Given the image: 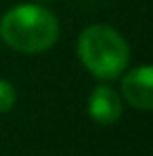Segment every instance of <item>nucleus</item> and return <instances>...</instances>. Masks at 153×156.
<instances>
[{
    "mask_svg": "<svg viewBox=\"0 0 153 156\" xmlns=\"http://www.w3.org/2000/svg\"><path fill=\"white\" fill-rule=\"evenodd\" d=\"M36 2H46V0H36Z\"/></svg>",
    "mask_w": 153,
    "mask_h": 156,
    "instance_id": "nucleus-6",
    "label": "nucleus"
},
{
    "mask_svg": "<svg viewBox=\"0 0 153 156\" xmlns=\"http://www.w3.org/2000/svg\"><path fill=\"white\" fill-rule=\"evenodd\" d=\"M88 116L97 125H113L122 116V97L105 84H97L88 95Z\"/></svg>",
    "mask_w": 153,
    "mask_h": 156,
    "instance_id": "nucleus-4",
    "label": "nucleus"
},
{
    "mask_svg": "<svg viewBox=\"0 0 153 156\" xmlns=\"http://www.w3.org/2000/svg\"><path fill=\"white\" fill-rule=\"evenodd\" d=\"M122 95L136 110H153V66H136L122 78Z\"/></svg>",
    "mask_w": 153,
    "mask_h": 156,
    "instance_id": "nucleus-3",
    "label": "nucleus"
},
{
    "mask_svg": "<svg viewBox=\"0 0 153 156\" xmlns=\"http://www.w3.org/2000/svg\"><path fill=\"white\" fill-rule=\"evenodd\" d=\"M0 38L19 53H44L59 40V19L46 6L19 4L0 19Z\"/></svg>",
    "mask_w": 153,
    "mask_h": 156,
    "instance_id": "nucleus-1",
    "label": "nucleus"
},
{
    "mask_svg": "<svg viewBox=\"0 0 153 156\" xmlns=\"http://www.w3.org/2000/svg\"><path fill=\"white\" fill-rule=\"evenodd\" d=\"M78 57L95 78L115 80L130 63V47L115 27L95 23L78 36Z\"/></svg>",
    "mask_w": 153,
    "mask_h": 156,
    "instance_id": "nucleus-2",
    "label": "nucleus"
},
{
    "mask_svg": "<svg viewBox=\"0 0 153 156\" xmlns=\"http://www.w3.org/2000/svg\"><path fill=\"white\" fill-rule=\"evenodd\" d=\"M17 101V91L8 80H0V114L11 112Z\"/></svg>",
    "mask_w": 153,
    "mask_h": 156,
    "instance_id": "nucleus-5",
    "label": "nucleus"
}]
</instances>
